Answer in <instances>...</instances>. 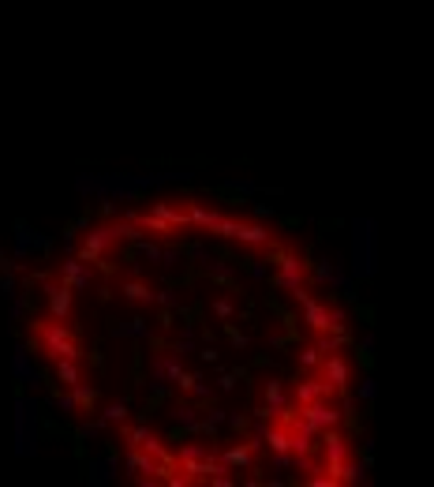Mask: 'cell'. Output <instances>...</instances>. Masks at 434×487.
Returning <instances> with one entry per match:
<instances>
[{"instance_id":"1","label":"cell","mask_w":434,"mask_h":487,"mask_svg":"<svg viewBox=\"0 0 434 487\" xmlns=\"http://www.w3.org/2000/svg\"><path fill=\"white\" fill-rule=\"evenodd\" d=\"M30 349L146 480L288 469L337 420V327L292 252L188 207L90 225L41 277Z\"/></svg>"}]
</instances>
